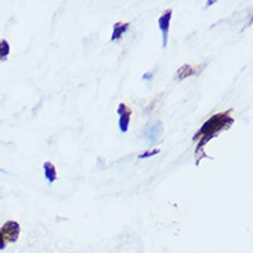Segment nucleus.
<instances>
[{"instance_id": "obj_7", "label": "nucleus", "mask_w": 253, "mask_h": 253, "mask_svg": "<svg viewBox=\"0 0 253 253\" xmlns=\"http://www.w3.org/2000/svg\"><path fill=\"white\" fill-rule=\"evenodd\" d=\"M43 169H44V177L47 180L48 183H54L55 178H57V170H55V166L51 162H44L43 165Z\"/></svg>"}, {"instance_id": "obj_4", "label": "nucleus", "mask_w": 253, "mask_h": 253, "mask_svg": "<svg viewBox=\"0 0 253 253\" xmlns=\"http://www.w3.org/2000/svg\"><path fill=\"white\" fill-rule=\"evenodd\" d=\"M130 114H131V111H130L124 103L119 104V107H118V115H119V130H121L122 133H126L127 129H129Z\"/></svg>"}, {"instance_id": "obj_2", "label": "nucleus", "mask_w": 253, "mask_h": 253, "mask_svg": "<svg viewBox=\"0 0 253 253\" xmlns=\"http://www.w3.org/2000/svg\"><path fill=\"white\" fill-rule=\"evenodd\" d=\"M0 231H1V235H3V238H4L6 242L14 244V242H17L18 237H20L21 227L17 221L10 220V221H6V223L1 226V230H0Z\"/></svg>"}, {"instance_id": "obj_12", "label": "nucleus", "mask_w": 253, "mask_h": 253, "mask_svg": "<svg viewBox=\"0 0 253 253\" xmlns=\"http://www.w3.org/2000/svg\"><path fill=\"white\" fill-rule=\"evenodd\" d=\"M151 78H152V74H145L143 76V79H151Z\"/></svg>"}, {"instance_id": "obj_6", "label": "nucleus", "mask_w": 253, "mask_h": 253, "mask_svg": "<svg viewBox=\"0 0 253 253\" xmlns=\"http://www.w3.org/2000/svg\"><path fill=\"white\" fill-rule=\"evenodd\" d=\"M127 29H129V24H126V22H117V24H114V31H112L111 41H119V39L122 38V35H124Z\"/></svg>"}, {"instance_id": "obj_10", "label": "nucleus", "mask_w": 253, "mask_h": 253, "mask_svg": "<svg viewBox=\"0 0 253 253\" xmlns=\"http://www.w3.org/2000/svg\"><path fill=\"white\" fill-rule=\"evenodd\" d=\"M157 154H159V150H147L144 151L141 155H138V159H145V158L154 157V155H157Z\"/></svg>"}, {"instance_id": "obj_3", "label": "nucleus", "mask_w": 253, "mask_h": 253, "mask_svg": "<svg viewBox=\"0 0 253 253\" xmlns=\"http://www.w3.org/2000/svg\"><path fill=\"white\" fill-rule=\"evenodd\" d=\"M171 15H173L171 8H168V10H165L164 14L158 20V25H159L161 32H162V47L164 48H166V46H168V38H169V28H170Z\"/></svg>"}, {"instance_id": "obj_5", "label": "nucleus", "mask_w": 253, "mask_h": 253, "mask_svg": "<svg viewBox=\"0 0 253 253\" xmlns=\"http://www.w3.org/2000/svg\"><path fill=\"white\" fill-rule=\"evenodd\" d=\"M162 124L161 122H157V124H154L152 126H148L147 130H145V133H144V137H145V140L147 141H150L151 144L157 143L158 140H159V137L162 136Z\"/></svg>"}, {"instance_id": "obj_11", "label": "nucleus", "mask_w": 253, "mask_h": 253, "mask_svg": "<svg viewBox=\"0 0 253 253\" xmlns=\"http://www.w3.org/2000/svg\"><path fill=\"white\" fill-rule=\"evenodd\" d=\"M6 241L3 238V235H1V231H0V251H3V249H6Z\"/></svg>"}, {"instance_id": "obj_9", "label": "nucleus", "mask_w": 253, "mask_h": 253, "mask_svg": "<svg viewBox=\"0 0 253 253\" xmlns=\"http://www.w3.org/2000/svg\"><path fill=\"white\" fill-rule=\"evenodd\" d=\"M194 74H195V71H194L191 65H183L177 71V79H185V78L194 75Z\"/></svg>"}, {"instance_id": "obj_8", "label": "nucleus", "mask_w": 253, "mask_h": 253, "mask_svg": "<svg viewBox=\"0 0 253 253\" xmlns=\"http://www.w3.org/2000/svg\"><path fill=\"white\" fill-rule=\"evenodd\" d=\"M8 54H10V44L6 39H1L0 41V61H6Z\"/></svg>"}, {"instance_id": "obj_1", "label": "nucleus", "mask_w": 253, "mask_h": 253, "mask_svg": "<svg viewBox=\"0 0 253 253\" xmlns=\"http://www.w3.org/2000/svg\"><path fill=\"white\" fill-rule=\"evenodd\" d=\"M234 124V119L230 117V112H223L213 115L206 124L202 125V127L198 130V133L195 134V138H199L198 151L202 148V145L206 144L211 138L214 137V134L220 133L221 130L228 129ZM197 151V152H198Z\"/></svg>"}]
</instances>
